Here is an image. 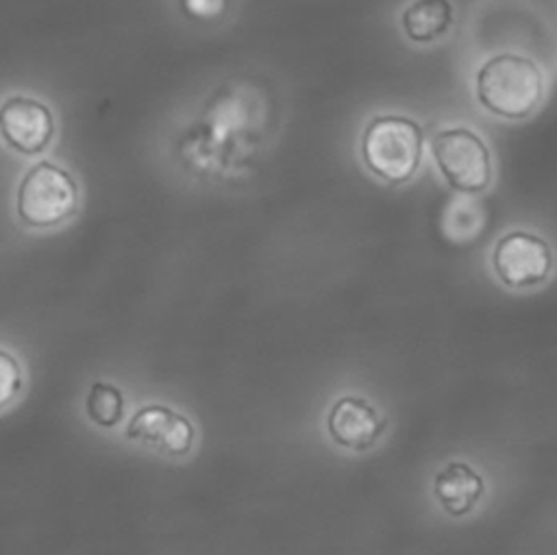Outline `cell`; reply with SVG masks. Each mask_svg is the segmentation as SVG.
<instances>
[{
	"label": "cell",
	"instance_id": "1",
	"mask_svg": "<svg viewBox=\"0 0 557 555\" xmlns=\"http://www.w3.org/2000/svg\"><path fill=\"white\" fill-rule=\"evenodd\" d=\"M544 96V76L535 61L516 52L490 57L476 72V98L494 115L522 120Z\"/></svg>",
	"mask_w": 557,
	"mask_h": 555
},
{
	"label": "cell",
	"instance_id": "2",
	"mask_svg": "<svg viewBox=\"0 0 557 555\" xmlns=\"http://www.w3.org/2000/svg\"><path fill=\"white\" fill-rule=\"evenodd\" d=\"M422 126L407 115H374L361 135L366 168L387 183L409 181L422 161Z\"/></svg>",
	"mask_w": 557,
	"mask_h": 555
},
{
	"label": "cell",
	"instance_id": "3",
	"mask_svg": "<svg viewBox=\"0 0 557 555\" xmlns=\"http://www.w3.org/2000/svg\"><path fill=\"white\" fill-rule=\"evenodd\" d=\"M76 207L78 185L74 176L52 161H37L17 183L15 213L24 226H59L76 213Z\"/></svg>",
	"mask_w": 557,
	"mask_h": 555
},
{
	"label": "cell",
	"instance_id": "4",
	"mask_svg": "<svg viewBox=\"0 0 557 555\" xmlns=\"http://www.w3.org/2000/svg\"><path fill=\"white\" fill-rule=\"evenodd\" d=\"M431 155L440 174L455 192L479 194L492 181L490 148L466 126L440 131L431 139Z\"/></svg>",
	"mask_w": 557,
	"mask_h": 555
},
{
	"label": "cell",
	"instance_id": "5",
	"mask_svg": "<svg viewBox=\"0 0 557 555\" xmlns=\"http://www.w3.org/2000/svg\"><path fill=\"white\" fill-rule=\"evenodd\" d=\"M496 276L507 287H531L546 281L553 268V252L546 239L529 231L503 235L492 250Z\"/></svg>",
	"mask_w": 557,
	"mask_h": 555
},
{
	"label": "cell",
	"instance_id": "6",
	"mask_svg": "<svg viewBox=\"0 0 557 555\" xmlns=\"http://www.w3.org/2000/svg\"><path fill=\"white\" fill-rule=\"evenodd\" d=\"M54 135V115L48 104L30 96H9L0 102V137L26 157L44 152Z\"/></svg>",
	"mask_w": 557,
	"mask_h": 555
},
{
	"label": "cell",
	"instance_id": "7",
	"mask_svg": "<svg viewBox=\"0 0 557 555\" xmlns=\"http://www.w3.org/2000/svg\"><path fill=\"white\" fill-rule=\"evenodd\" d=\"M124 435L133 442L146 444L163 455H187L196 440V429L187 416L165 407V405H144L139 407L126 429Z\"/></svg>",
	"mask_w": 557,
	"mask_h": 555
},
{
	"label": "cell",
	"instance_id": "8",
	"mask_svg": "<svg viewBox=\"0 0 557 555\" xmlns=\"http://www.w3.org/2000/svg\"><path fill=\"white\" fill-rule=\"evenodd\" d=\"M326 429L333 442L350 451H366L374 446L385 429L379 409L361 396H342L333 403Z\"/></svg>",
	"mask_w": 557,
	"mask_h": 555
},
{
	"label": "cell",
	"instance_id": "9",
	"mask_svg": "<svg viewBox=\"0 0 557 555\" xmlns=\"http://www.w3.org/2000/svg\"><path fill=\"white\" fill-rule=\"evenodd\" d=\"M485 492L483 477L463 461L446 464L433 481V494L450 516H466Z\"/></svg>",
	"mask_w": 557,
	"mask_h": 555
},
{
	"label": "cell",
	"instance_id": "10",
	"mask_svg": "<svg viewBox=\"0 0 557 555\" xmlns=\"http://www.w3.org/2000/svg\"><path fill=\"white\" fill-rule=\"evenodd\" d=\"M453 22L450 0H413L403 11V28L411 41L426 44L442 37Z\"/></svg>",
	"mask_w": 557,
	"mask_h": 555
},
{
	"label": "cell",
	"instance_id": "11",
	"mask_svg": "<svg viewBox=\"0 0 557 555\" xmlns=\"http://www.w3.org/2000/svg\"><path fill=\"white\" fill-rule=\"evenodd\" d=\"M124 394L115 383L96 381L85 396V414L98 427H115L124 418Z\"/></svg>",
	"mask_w": 557,
	"mask_h": 555
},
{
	"label": "cell",
	"instance_id": "12",
	"mask_svg": "<svg viewBox=\"0 0 557 555\" xmlns=\"http://www.w3.org/2000/svg\"><path fill=\"white\" fill-rule=\"evenodd\" d=\"M22 390L20 361L4 348H0V409L15 400Z\"/></svg>",
	"mask_w": 557,
	"mask_h": 555
}]
</instances>
